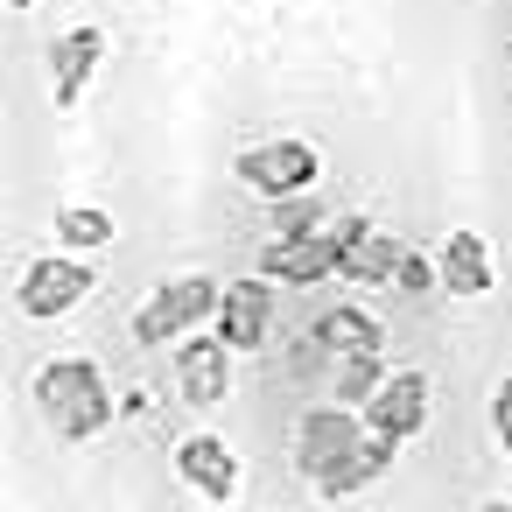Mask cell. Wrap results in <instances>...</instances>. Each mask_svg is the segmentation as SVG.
<instances>
[{
  "label": "cell",
  "mask_w": 512,
  "mask_h": 512,
  "mask_svg": "<svg viewBox=\"0 0 512 512\" xmlns=\"http://www.w3.org/2000/svg\"><path fill=\"white\" fill-rule=\"evenodd\" d=\"M8 8H15V15H22V8H43V0H8Z\"/></svg>",
  "instance_id": "obj_20"
},
{
  "label": "cell",
  "mask_w": 512,
  "mask_h": 512,
  "mask_svg": "<svg viewBox=\"0 0 512 512\" xmlns=\"http://www.w3.org/2000/svg\"><path fill=\"white\" fill-rule=\"evenodd\" d=\"M36 407L57 428V442H99L127 414V400H113V379L92 358H50L36 372Z\"/></svg>",
  "instance_id": "obj_1"
},
{
  "label": "cell",
  "mask_w": 512,
  "mask_h": 512,
  "mask_svg": "<svg viewBox=\"0 0 512 512\" xmlns=\"http://www.w3.org/2000/svg\"><path fill=\"white\" fill-rule=\"evenodd\" d=\"M232 169H239V183H246L253 197L281 204V197H309V190H316L323 155H316L309 141H295V134H274V141H253Z\"/></svg>",
  "instance_id": "obj_5"
},
{
  "label": "cell",
  "mask_w": 512,
  "mask_h": 512,
  "mask_svg": "<svg viewBox=\"0 0 512 512\" xmlns=\"http://www.w3.org/2000/svg\"><path fill=\"white\" fill-rule=\"evenodd\" d=\"M428 414H435V400H428V372H386V386L365 400V421L379 428V435H393V442H414L421 428H428Z\"/></svg>",
  "instance_id": "obj_11"
},
{
  "label": "cell",
  "mask_w": 512,
  "mask_h": 512,
  "mask_svg": "<svg viewBox=\"0 0 512 512\" xmlns=\"http://www.w3.org/2000/svg\"><path fill=\"white\" fill-rule=\"evenodd\" d=\"M92 295V267H85V253H36L29 267H22V288H15V302H22V316H36V323H57V316H71L78 302Z\"/></svg>",
  "instance_id": "obj_6"
},
{
  "label": "cell",
  "mask_w": 512,
  "mask_h": 512,
  "mask_svg": "<svg viewBox=\"0 0 512 512\" xmlns=\"http://www.w3.org/2000/svg\"><path fill=\"white\" fill-rule=\"evenodd\" d=\"M372 435V421H365V407H344V400H316V407H302L295 414V435H288V456H295V470L309 477V484H323L358 442Z\"/></svg>",
  "instance_id": "obj_4"
},
{
  "label": "cell",
  "mask_w": 512,
  "mask_h": 512,
  "mask_svg": "<svg viewBox=\"0 0 512 512\" xmlns=\"http://www.w3.org/2000/svg\"><path fill=\"white\" fill-rule=\"evenodd\" d=\"M50 232H57L64 253H106L120 225H113L106 204H57V225H50Z\"/></svg>",
  "instance_id": "obj_16"
},
{
  "label": "cell",
  "mask_w": 512,
  "mask_h": 512,
  "mask_svg": "<svg viewBox=\"0 0 512 512\" xmlns=\"http://www.w3.org/2000/svg\"><path fill=\"white\" fill-rule=\"evenodd\" d=\"M260 274H274L281 288H323L330 274H344V246H337L323 225H309V232H274V239L260 246Z\"/></svg>",
  "instance_id": "obj_7"
},
{
  "label": "cell",
  "mask_w": 512,
  "mask_h": 512,
  "mask_svg": "<svg viewBox=\"0 0 512 512\" xmlns=\"http://www.w3.org/2000/svg\"><path fill=\"white\" fill-rule=\"evenodd\" d=\"M316 330H323V344H330V351H379V344H386V330H379L365 309H351V302H344V309H330Z\"/></svg>",
  "instance_id": "obj_17"
},
{
  "label": "cell",
  "mask_w": 512,
  "mask_h": 512,
  "mask_svg": "<svg viewBox=\"0 0 512 512\" xmlns=\"http://www.w3.org/2000/svg\"><path fill=\"white\" fill-rule=\"evenodd\" d=\"M218 302H225V281H218V274H176V281H162V288L134 309V344L169 351L176 337L211 330V323H218Z\"/></svg>",
  "instance_id": "obj_2"
},
{
  "label": "cell",
  "mask_w": 512,
  "mask_h": 512,
  "mask_svg": "<svg viewBox=\"0 0 512 512\" xmlns=\"http://www.w3.org/2000/svg\"><path fill=\"white\" fill-rule=\"evenodd\" d=\"M169 379H176V400L190 414H211L232 400V379H239V344L211 323V330H190L169 344Z\"/></svg>",
  "instance_id": "obj_3"
},
{
  "label": "cell",
  "mask_w": 512,
  "mask_h": 512,
  "mask_svg": "<svg viewBox=\"0 0 512 512\" xmlns=\"http://www.w3.org/2000/svg\"><path fill=\"white\" fill-rule=\"evenodd\" d=\"M99 64H106V36H99V29H64V36L50 43V99H57V106H78V99L92 92Z\"/></svg>",
  "instance_id": "obj_12"
},
{
  "label": "cell",
  "mask_w": 512,
  "mask_h": 512,
  "mask_svg": "<svg viewBox=\"0 0 512 512\" xmlns=\"http://www.w3.org/2000/svg\"><path fill=\"white\" fill-rule=\"evenodd\" d=\"M281 281L274 274H246V281H225V302H218V330L239 344V351H267L274 344V323H281Z\"/></svg>",
  "instance_id": "obj_8"
},
{
  "label": "cell",
  "mask_w": 512,
  "mask_h": 512,
  "mask_svg": "<svg viewBox=\"0 0 512 512\" xmlns=\"http://www.w3.org/2000/svg\"><path fill=\"white\" fill-rule=\"evenodd\" d=\"M400 253H407V239H400V232L358 225V232L344 239V281H351V288H393Z\"/></svg>",
  "instance_id": "obj_13"
},
{
  "label": "cell",
  "mask_w": 512,
  "mask_h": 512,
  "mask_svg": "<svg viewBox=\"0 0 512 512\" xmlns=\"http://www.w3.org/2000/svg\"><path fill=\"white\" fill-rule=\"evenodd\" d=\"M176 477H183L197 498H211V505H232V498H239V456H232V442L211 435V428H197V435L176 442Z\"/></svg>",
  "instance_id": "obj_9"
},
{
  "label": "cell",
  "mask_w": 512,
  "mask_h": 512,
  "mask_svg": "<svg viewBox=\"0 0 512 512\" xmlns=\"http://www.w3.org/2000/svg\"><path fill=\"white\" fill-rule=\"evenodd\" d=\"M491 435H498L505 470H512V379H498V393H491Z\"/></svg>",
  "instance_id": "obj_19"
},
{
  "label": "cell",
  "mask_w": 512,
  "mask_h": 512,
  "mask_svg": "<svg viewBox=\"0 0 512 512\" xmlns=\"http://www.w3.org/2000/svg\"><path fill=\"white\" fill-rule=\"evenodd\" d=\"M442 288V267H435V253H400V274H393V295H435Z\"/></svg>",
  "instance_id": "obj_18"
},
{
  "label": "cell",
  "mask_w": 512,
  "mask_h": 512,
  "mask_svg": "<svg viewBox=\"0 0 512 512\" xmlns=\"http://www.w3.org/2000/svg\"><path fill=\"white\" fill-rule=\"evenodd\" d=\"M435 267H442V295L449 302H484L498 288V253L484 232H449L435 246Z\"/></svg>",
  "instance_id": "obj_10"
},
{
  "label": "cell",
  "mask_w": 512,
  "mask_h": 512,
  "mask_svg": "<svg viewBox=\"0 0 512 512\" xmlns=\"http://www.w3.org/2000/svg\"><path fill=\"white\" fill-rule=\"evenodd\" d=\"M386 358L379 351H330V372H323V393L330 400H344V407H365L379 386H386Z\"/></svg>",
  "instance_id": "obj_15"
},
{
  "label": "cell",
  "mask_w": 512,
  "mask_h": 512,
  "mask_svg": "<svg viewBox=\"0 0 512 512\" xmlns=\"http://www.w3.org/2000/svg\"><path fill=\"white\" fill-rule=\"evenodd\" d=\"M393 449H400V442L372 428V435H365V442H358V449H351V456H344V463H337V470H330V477L316 484V498H351V491L379 484V477L393 470Z\"/></svg>",
  "instance_id": "obj_14"
}]
</instances>
